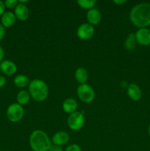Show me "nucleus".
<instances>
[{"label": "nucleus", "instance_id": "nucleus-2", "mask_svg": "<svg viewBox=\"0 0 150 151\" xmlns=\"http://www.w3.org/2000/svg\"><path fill=\"white\" fill-rule=\"evenodd\" d=\"M29 145L33 151H49L51 140L42 130H35L29 137Z\"/></svg>", "mask_w": 150, "mask_h": 151}, {"label": "nucleus", "instance_id": "nucleus-19", "mask_svg": "<svg viewBox=\"0 0 150 151\" xmlns=\"http://www.w3.org/2000/svg\"><path fill=\"white\" fill-rule=\"evenodd\" d=\"M136 38L134 33L129 34L124 43L125 49L127 50H133L136 47Z\"/></svg>", "mask_w": 150, "mask_h": 151}, {"label": "nucleus", "instance_id": "nucleus-28", "mask_svg": "<svg viewBox=\"0 0 150 151\" xmlns=\"http://www.w3.org/2000/svg\"><path fill=\"white\" fill-rule=\"evenodd\" d=\"M4 57V51L3 50V48L1 47V46L0 45V63L1 61H3V59Z\"/></svg>", "mask_w": 150, "mask_h": 151}, {"label": "nucleus", "instance_id": "nucleus-7", "mask_svg": "<svg viewBox=\"0 0 150 151\" xmlns=\"http://www.w3.org/2000/svg\"><path fill=\"white\" fill-rule=\"evenodd\" d=\"M95 32L94 26L90 24L84 23L79 25L76 29V35L82 40H88L92 38Z\"/></svg>", "mask_w": 150, "mask_h": 151}, {"label": "nucleus", "instance_id": "nucleus-10", "mask_svg": "<svg viewBox=\"0 0 150 151\" xmlns=\"http://www.w3.org/2000/svg\"><path fill=\"white\" fill-rule=\"evenodd\" d=\"M14 14L16 19L21 22H24L27 20L29 16V9L26 4L19 3L14 10Z\"/></svg>", "mask_w": 150, "mask_h": 151}, {"label": "nucleus", "instance_id": "nucleus-1", "mask_svg": "<svg viewBox=\"0 0 150 151\" xmlns=\"http://www.w3.org/2000/svg\"><path fill=\"white\" fill-rule=\"evenodd\" d=\"M129 19L134 26L139 29L150 25V3H140L131 9Z\"/></svg>", "mask_w": 150, "mask_h": 151}, {"label": "nucleus", "instance_id": "nucleus-29", "mask_svg": "<svg viewBox=\"0 0 150 151\" xmlns=\"http://www.w3.org/2000/svg\"><path fill=\"white\" fill-rule=\"evenodd\" d=\"M148 134L150 137V125H149V127H148Z\"/></svg>", "mask_w": 150, "mask_h": 151}, {"label": "nucleus", "instance_id": "nucleus-20", "mask_svg": "<svg viewBox=\"0 0 150 151\" xmlns=\"http://www.w3.org/2000/svg\"><path fill=\"white\" fill-rule=\"evenodd\" d=\"M76 2L81 8L88 10L94 8V6L96 4V1L95 0H78Z\"/></svg>", "mask_w": 150, "mask_h": 151}, {"label": "nucleus", "instance_id": "nucleus-11", "mask_svg": "<svg viewBox=\"0 0 150 151\" xmlns=\"http://www.w3.org/2000/svg\"><path fill=\"white\" fill-rule=\"evenodd\" d=\"M0 69L6 75H13L17 71V66L14 62L9 60H4L0 63Z\"/></svg>", "mask_w": 150, "mask_h": 151}, {"label": "nucleus", "instance_id": "nucleus-30", "mask_svg": "<svg viewBox=\"0 0 150 151\" xmlns=\"http://www.w3.org/2000/svg\"><path fill=\"white\" fill-rule=\"evenodd\" d=\"M0 72H1V69H0Z\"/></svg>", "mask_w": 150, "mask_h": 151}, {"label": "nucleus", "instance_id": "nucleus-8", "mask_svg": "<svg viewBox=\"0 0 150 151\" xmlns=\"http://www.w3.org/2000/svg\"><path fill=\"white\" fill-rule=\"evenodd\" d=\"M137 43L142 46L150 45V29L149 28H141L135 33Z\"/></svg>", "mask_w": 150, "mask_h": 151}, {"label": "nucleus", "instance_id": "nucleus-12", "mask_svg": "<svg viewBox=\"0 0 150 151\" xmlns=\"http://www.w3.org/2000/svg\"><path fill=\"white\" fill-rule=\"evenodd\" d=\"M128 97L133 101H139L142 96V91L141 88L135 83H130L126 89Z\"/></svg>", "mask_w": 150, "mask_h": 151}, {"label": "nucleus", "instance_id": "nucleus-6", "mask_svg": "<svg viewBox=\"0 0 150 151\" xmlns=\"http://www.w3.org/2000/svg\"><path fill=\"white\" fill-rule=\"evenodd\" d=\"M7 117L12 122H18L21 121L24 114V109L23 106L19 103H12L7 109Z\"/></svg>", "mask_w": 150, "mask_h": 151}, {"label": "nucleus", "instance_id": "nucleus-23", "mask_svg": "<svg viewBox=\"0 0 150 151\" xmlns=\"http://www.w3.org/2000/svg\"><path fill=\"white\" fill-rule=\"evenodd\" d=\"M5 5H4V1L0 0V17L2 16V15L5 13Z\"/></svg>", "mask_w": 150, "mask_h": 151}, {"label": "nucleus", "instance_id": "nucleus-9", "mask_svg": "<svg viewBox=\"0 0 150 151\" xmlns=\"http://www.w3.org/2000/svg\"><path fill=\"white\" fill-rule=\"evenodd\" d=\"M70 140V136L66 131H57V133L53 135L52 139H51V142L53 145L57 146H61L65 145L67 144Z\"/></svg>", "mask_w": 150, "mask_h": 151}, {"label": "nucleus", "instance_id": "nucleus-14", "mask_svg": "<svg viewBox=\"0 0 150 151\" xmlns=\"http://www.w3.org/2000/svg\"><path fill=\"white\" fill-rule=\"evenodd\" d=\"M16 18L14 13L10 11L5 12L1 17V25L4 28H9L13 26L16 22Z\"/></svg>", "mask_w": 150, "mask_h": 151}, {"label": "nucleus", "instance_id": "nucleus-15", "mask_svg": "<svg viewBox=\"0 0 150 151\" xmlns=\"http://www.w3.org/2000/svg\"><path fill=\"white\" fill-rule=\"evenodd\" d=\"M78 103L75 99L71 98H67L63 101V109L66 113L71 114L74 113V112L76 111L77 109Z\"/></svg>", "mask_w": 150, "mask_h": 151}, {"label": "nucleus", "instance_id": "nucleus-3", "mask_svg": "<svg viewBox=\"0 0 150 151\" xmlns=\"http://www.w3.org/2000/svg\"><path fill=\"white\" fill-rule=\"evenodd\" d=\"M29 93L31 97L36 102H44L49 95V87L45 81L35 79L30 81L29 86Z\"/></svg>", "mask_w": 150, "mask_h": 151}, {"label": "nucleus", "instance_id": "nucleus-4", "mask_svg": "<svg viewBox=\"0 0 150 151\" xmlns=\"http://www.w3.org/2000/svg\"><path fill=\"white\" fill-rule=\"evenodd\" d=\"M79 100L85 103H91L95 98V91L94 88L88 84H81L76 90Z\"/></svg>", "mask_w": 150, "mask_h": 151}, {"label": "nucleus", "instance_id": "nucleus-21", "mask_svg": "<svg viewBox=\"0 0 150 151\" xmlns=\"http://www.w3.org/2000/svg\"><path fill=\"white\" fill-rule=\"evenodd\" d=\"M5 7L8 9H13L16 8V6L19 4V1L17 0H6L4 1Z\"/></svg>", "mask_w": 150, "mask_h": 151}, {"label": "nucleus", "instance_id": "nucleus-16", "mask_svg": "<svg viewBox=\"0 0 150 151\" xmlns=\"http://www.w3.org/2000/svg\"><path fill=\"white\" fill-rule=\"evenodd\" d=\"M74 78L79 84H85L88 80V73L86 69L79 67L75 71Z\"/></svg>", "mask_w": 150, "mask_h": 151}, {"label": "nucleus", "instance_id": "nucleus-26", "mask_svg": "<svg viewBox=\"0 0 150 151\" xmlns=\"http://www.w3.org/2000/svg\"><path fill=\"white\" fill-rule=\"evenodd\" d=\"M7 83V81H6V78H4V76H1L0 75V88H2L3 86H4Z\"/></svg>", "mask_w": 150, "mask_h": 151}, {"label": "nucleus", "instance_id": "nucleus-13", "mask_svg": "<svg viewBox=\"0 0 150 151\" xmlns=\"http://www.w3.org/2000/svg\"><path fill=\"white\" fill-rule=\"evenodd\" d=\"M86 17L88 24H90L92 26L99 24L101 20V13L96 8H92L88 10Z\"/></svg>", "mask_w": 150, "mask_h": 151}, {"label": "nucleus", "instance_id": "nucleus-31", "mask_svg": "<svg viewBox=\"0 0 150 151\" xmlns=\"http://www.w3.org/2000/svg\"><path fill=\"white\" fill-rule=\"evenodd\" d=\"M0 151H1V150H0Z\"/></svg>", "mask_w": 150, "mask_h": 151}, {"label": "nucleus", "instance_id": "nucleus-24", "mask_svg": "<svg viewBox=\"0 0 150 151\" xmlns=\"http://www.w3.org/2000/svg\"><path fill=\"white\" fill-rule=\"evenodd\" d=\"M4 35H5V28L0 24V41L4 38Z\"/></svg>", "mask_w": 150, "mask_h": 151}, {"label": "nucleus", "instance_id": "nucleus-27", "mask_svg": "<svg viewBox=\"0 0 150 151\" xmlns=\"http://www.w3.org/2000/svg\"><path fill=\"white\" fill-rule=\"evenodd\" d=\"M127 1H126V0H114L113 1V3L114 4H116V5H123V4H124L125 3H126Z\"/></svg>", "mask_w": 150, "mask_h": 151}, {"label": "nucleus", "instance_id": "nucleus-22", "mask_svg": "<svg viewBox=\"0 0 150 151\" xmlns=\"http://www.w3.org/2000/svg\"><path fill=\"white\" fill-rule=\"evenodd\" d=\"M65 151H82V149L77 144H71L66 147Z\"/></svg>", "mask_w": 150, "mask_h": 151}, {"label": "nucleus", "instance_id": "nucleus-18", "mask_svg": "<svg viewBox=\"0 0 150 151\" xmlns=\"http://www.w3.org/2000/svg\"><path fill=\"white\" fill-rule=\"evenodd\" d=\"M30 94L29 91L26 90H21L19 91L16 96V100H17V103H19L21 106H24L27 104L30 100Z\"/></svg>", "mask_w": 150, "mask_h": 151}, {"label": "nucleus", "instance_id": "nucleus-25", "mask_svg": "<svg viewBox=\"0 0 150 151\" xmlns=\"http://www.w3.org/2000/svg\"><path fill=\"white\" fill-rule=\"evenodd\" d=\"M49 151H63L61 147L57 145H51V146L50 147Z\"/></svg>", "mask_w": 150, "mask_h": 151}, {"label": "nucleus", "instance_id": "nucleus-17", "mask_svg": "<svg viewBox=\"0 0 150 151\" xmlns=\"http://www.w3.org/2000/svg\"><path fill=\"white\" fill-rule=\"evenodd\" d=\"M30 83L29 78L27 76L24 75H18L15 77L14 80H13V83L18 88H25V87L28 86Z\"/></svg>", "mask_w": 150, "mask_h": 151}, {"label": "nucleus", "instance_id": "nucleus-5", "mask_svg": "<svg viewBox=\"0 0 150 151\" xmlns=\"http://www.w3.org/2000/svg\"><path fill=\"white\" fill-rule=\"evenodd\" d=\"M85 124L84 113L80 111H75L69 114L67 119V125L71 130L78 131L83 127Z\"/></svg>", "mask_w": 150, "mask_h": 151}]
</instances>
